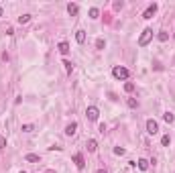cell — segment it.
<instances>
[{
    "label": "cell",
    "instance_id": "1",
    "mask_svg": "<svg viewBox=\"0 0 175 173\" xmlns=\"http://www.w3.org/2000/svg\"><path fill=\"white\" fill-rule=\"evenodd\" d=\"M151 39H153V29H145L143 35L139 37V47H147V45L151 43Z\"/></svg>",
    "mask_w": 175,
    "mask_h": 173
},
{
    "label": "cell",
    "instance_id": "2",
    "mask_svg": "<svg viewBox=\"0 0 175 173\" xmlns=\"http://www.w3.org/2000/svg\"><path fill=\"white\" fill-rule=\"evenodd\" d=\"M112 75H114V78L116 79H128V69L126 67H122V65H116V67L112 69Z\"/></svg>",
    "mask_w": 175,
    "mask_h": 173
},
{
    "label": "cell",
    "instance_id": "3",
    "mask_svg": "<svg viewBox=\"0 0 175 173\" xmlns=\"http://www.w3.org/2000/svg\"><path fill=\"white\" fill-rule=\"evenodd\" d=\"M86 116H88V120L96 122V120H98V116H100V110H98L96 106H90V108L86 110Z\"/></svg>",
    "mask_w": 175,
    "mask_h": 173
},
{
    "label": "cell",
    "instance_id": "4",
    "mask_svg": "<svg viewBox=\"0 0 175 173\" xmlns=\"http://www.w3.org/2000/svg\"><path fill=\"white\" fill-rule=\"evenodd\" d=\"M147 133L149 134H157L159 133V124L155 120H147Z\"/></svg>",
    "mask_w": 175,
    "mask_h": 173
},
{
    "label": "cell",
    "instance_id": "5",
    "mask_svg": "<svg viewBox=\"0 0 175 173\" xmlns=\"http://www.w3.org/2000/svg\"><path fill=\"white\" fill-rule=\"evenodd\" d=\"M73 163H75V167H78V169H83V167H86L82 153H75V155H73Z\"/></svg>",
    "mask_w": 175,
    "mask_h": 173
},
{
    "label": "cell",
    "instance_id": "6",
    "mask_svg": "<svg viewBox=\"0 0 175 173\" xmlns=\"http://www.w3.org/2000/svg\"><path fill=\"white\" fill-rule=\"evenodd\" d=\"M75 130H78V122H71V124H67V126H65V134H67V137H73V134H75Z\"/></svg>",
    "mask_w": 175,
    "mask_h": 173
},
{
    "label": "cell",
    "instance_id": "7",
    "mask_svg": "<svg viewBox=\"0 0 175 173\" xmlns=\"http://www.w3.org/2000/svg\"><path fill=\"white\" fill-rule=\"evenodd\" d=\"M157 12V4H151L149 8L145 10V15H143V19H153V15Z\"/></svg>",
    "mask_w": 175,
    "mask_h": 173
},
{
    "label": "cell",
    "instance_id": "8",
    "mask_svg": "<svg viewBox=\"0 0 175 173\" xmlns=\"http://www.w3.org/2000/svg\"><path fill=\"white\" fill-rule=\"evenodd\" d=\"M75 41H78L79 45H83V43H86V31H82V29H79V31H75Z\"/></svg>",
    "mask_w": 175,
    "mask_h": 173
},
{
    "label": "cell",
    "instance_id": "9",
    "mask_svg": "<svg viewBox=\"0 0 175 173\" xmlns=\"http://www.w3.org/2000/svg\"><path fill=\"white\" fill-rule=\"evenodd\" d=\"M57 49H59V53H61V55H67L69 53V43H65V41H63V43H59Z\"/></svg>",
    "mask_w": 175,
    "mask_h": 173
},
{
    "label": "cell",
    "instance_id": "10",
    "mask_svg": "<svg viewBox=\"0 0 175 173\" xmlns=\"http://www.w3.org/2000/svg\"><path fill=\"white\" fill-rule=\"evenodd\" d=\"M24 161H29V163H39L41 157H39V155H35V153H29L27 157H24Z\"/></svg>",
    "mask_w": 175,
    "mask_h": 173
},
{
    "label": "cell",
    "instance_id": "11",
    "mask_svg": "<svg viewBox=\"0 0 175 173\" xmlns=\"http://www.w3.org/2000/svg\"><path fill=\"white\" fill-rule=\"evenodd\" d=\"M136 165H139V169H141V171H147V169H149V161H147V159H139V161H136Z\"/></svg>",
    "mask_w": 175,
    "mask_h": 173
},
{
    "label": "cell",
    "instance_id": "12",
    "mask_svg": "<svg viewBox=\"0 0 175 173\" xmlns=\"http://www.w3.org/2000/svg\"><path fill=\"white\" fill-rule=\"evenodd\" d=\"M96 149H98V143L94 141V138H90V141H88V151H90V153H94Z\"/></svg>",
    "mask_w": 175,
    "mask_h": 173
},
{
    "label": "cell",
    "instance_id": "13",
    "mask_svg": "<svg viewBox=\"0 0 175 173\" xmlns=\"http://www.w3.org/2000/svg\"><path fill=\"white\" fill-rule=\"evenodd\" d=\"M78 4H67V12H69V15H71V16H75V15H78Z\"/></svg>",
    "mask_w": 175,
    "mask_h": 173
},
{
    "label": "cell",
    "instance_id": "14",
    "mask_svg": "<svg viewBox=\"0 0 175 173\" xmlns=\"http://www.w3.org/2000/svg\"><path fill=\"white\" fill-rule=\"evenodd\" d=\"M157 39H159L161 43H165V41L169 39V35H167V31H159V35H157Z\"/></svg>",
    "mask_w": 175,
    "mask_h": 173
},
{
    "label": "cell",
    "instance_id": "15",
    "mask_svg": "<svg viewBox=\"0 0 175 173\" xmlns=\"http://www.w3.org/2000/svg\"><path fill=\"white\" fill-rule=\"evenodd\" d=\"M163 120H165L167 124H171V122H173V120H175V116H173V114H171V112H165V114H163Z\"/></svg>",
    "mask_w": 175,
    "mask_h": 173
},
{
    "label": "cell",
    "instance_id": "16",
    "mask_svg": "<svg viewBox=\"0 0 175 173\" xmlns=\"http://www.w3.org/2000/svg\"><path fill=\"white\" fill-rule=\"evenodd\" d=\"M169 143H171L169 134H163V137H161V145H163V147H169Z\"/></svg>",
    "mask_w": 175,
    "mask_h": 173
},
{
    "label": "cell",
    "instance_id": "17",
    "mask_svg": "<svg viewBox=\"0 0 175 173\" xmlns=\"http://www.w3.org/2000/svg\"><path fill=\"white\" fill-rule=\"evenodd\" d=\"M100 16V10L98 8H90V19H98Z\"/></svg>",
    "mask_w": 175,
    "mask_h": 173
},
{
    "label": "cell",
    "instance_id": "18",
    "mask_svg": "<svg viewBox=\"0 0 175 173\" xmlns=\"http://www.w3.org/2000/svg\"><path fill=\"white\" fill-rule=\"evenodd\" d=\"M132 90H134V84H132V82H126V84H124V92H128V94H130Z\"/></svg>",
    "mask_w": 175,
    "mask_h": 173
},
{
    "label": "cell",
    "instance_id": "19",
    "mask_svg": "<svg viewBox=\"0 0 175 173\" xmlns=\"http://www.w3.org/2000/svg\"><path fill=\"white\" fill-rule=\"evenodd\" d=\"M29 20H31V15H23V16H19V23H20V25L29 23Z\"/></svg>",
    "mask_w": 175,
    "mask_h": 173
},
{
    "label": "cell",
    "instance_id": "20",
    "mask_svg": "<svg viewBox=\"0 0 175 173\" xmlns=\"http://www.w3.org/2000/svg\"><path fill=\"white\" fill-rule=\"evenodd\" d=\"M63 65H65V71H67V74H71V69H73L71 61H67V59H65V61H63Z\"/></svg>",
    "mask_w": 175,
    "mask_h": 173
},
{
    "label": "cell",
    "instance_id": "21",
    "mask_svg": "<svg viewBox=\"0 0 175 173\" xmlns=\"http://www.w3.org/2000/svg\"><path fill=\"white\" fill-rule=\"evenodd\" d=\"M126 104L130 106V108H136V106H139V102H136L134 98H128V100H126Z\"/></svg>",
    "mask_w": 175,
    "mask_h": 173
},
{
    "label": "cell",
    "instance_id": "22",
    "mask_svg": "<svg viewBox=\"0 0 175 173\" xmlns=\"http://www.w3.org/2000/svg\"><path fill=\"white\" fill-rule=\"evenodd\" d=\"M96 47H98V49H104V47H106L104 39H98V41H96Z\"/></svg>",
    "mask_w": 175,
    "mask_h": 173
},
{
    "label": "cell",
    "instance_id": "23",
    "mask_svg": "<svg viewBox=\"0 0 175 173\" xmlns=\"http://www.w3.org/2000/svg\"><path fill=\"white\" fill-rule=\"evenodd\" d=\"M23 133H33V124H24V126H23Z\"/></svg>",
    "mask_w": 175,
    "mask_h": 173
},
{
    "label": "cell",
    "instance_id": "24",
    "mask_svg": "<svg viewBox=\"0 0 175 173\" xmlns=\"http://www.w3.org/2000/svg\"><path fill=\"white\" fill-rule=\"evenodd\" d=\"M124 153H126V151H124L122 147H116V149H114V155H124Z\"/></svg>",
    "mask_w": 175,
    "mask_h": 173
},
{
    "label": "cell",
    "instance_id": "25",
    "mask_svg": "<svg viewBox=\"0 0 175 173\" xmlns=\"http://www.w3.org/2000/svg\"><path fill=\"white\" fill-rule=\"evenodd\" d=\"M4 147H6V138L0 137V149H4Z\"/></svg>",
    "mask_w": 175,
    "mask_h": 173
},
{
    "label": "cell",
    "instance_id": "26",
    "mask_svg": "<svg viewBox=\"0 0 175 173\" xmlns=\"http://www.w3.org/2000/svg\"><path fill=\"white\" fill-rule=\"evenodd\" d=\"M96 173H106V171H104V169H98V171Z\"/></svg>",
    "mask_w": 175,
    "mask_h": 173
},
{
    "label": "cell",
    "instance_id": "27",
    "mask_svg": "<svg viewBox=\"0 0 175 173\" xmlns=\"http://www.w3.org/2000/svg\"><path fill=\"white\" fill-rule=\"evenodd\" d=\"M0 16H2V6H0Z\"/></svg>",
    "mask_w": 175,
    "mask_h": 173
},
{
    "label": "cell",
    "instance_id": "28",
    "mask_svg": "<svg viewBox=\"0 0 175 173\" xmlns=\"http://www.w3.org/2000/svg\"><path fill=\"white\" fill-rule=\"evenodd\" d=\"M20 173H24V171H20Z\"/></svg>",
    "mask_w": 175,
    "mask_h": 173
}]
</instances>
